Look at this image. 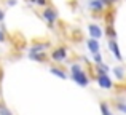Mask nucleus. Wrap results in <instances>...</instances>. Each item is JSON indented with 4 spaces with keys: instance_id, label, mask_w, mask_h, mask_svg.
<instances>
[{
    "instance_id": "a211bd4d",
    "label": "nucleus",
    "mask_w": 126,
    "mask_h": 115,
    "mask_svg": "<svg viewBox=\"0 0 126 115\" xmlns=\"http://www.w3.org/2000/svg\"><path fill=\"white\" fill-rule=\"evenodd\" d=\"M31 2L37 3V5H46V0H31Z\"/></svg>"
},
{
    "instance_id": "f3484780",
    "label": "nucleus",
    "mask_w": 126,
    "mask_h": 115,
    "mask_svg": "<svg viewBox=\"0 0 126 115\" xmlns=\"http://www.w3.org/2000/svg\"><path fill=\"white\" fill-rule=\"evenodd\" d=\"M117 0H101L102 5H112V3H115Z\"/></svg>"
},
{
    "instance_id": "f257e3e1",
    "label": "nucleus",
    "mask_w": 126,
    "mask_h": 115,
    "mask_svg": "<svg viewBox=\"0 0 126 115\" xmlns=\"http://www.w3.org/2000/svg\"><path fill=\"white\" fill-rule=\"evenodd\" d=\"M70 70H72V80L77 82L80 86H88L89 78H88V75L83 72V69H81L80 64H74L70 67Z\"/></svg>"
},
{
    "instance_id": "6e6552de",
    "label": "nucleus",
    "mask_w": 126,
    "mask_h": 115,
    "mask_svg": "<svg viewBox=\"0 0 126 115\" xmlns=\"http://www.w3.org/2000/svg\"><path fill=\"white\" fill-rule=\"evenodd\" d=\"M102 6H104V5L101 3V0H91V2H89V8L96 10V11H101Z\"/></svg>"
},
{
    "instance_id": "4468645a",
    "label": "nucleus",
    "mask_w": 126,
    "mask_h": 115,
    "mask_svg": "<svg viewBox=\"0 0 126 115\" xmlns=\"http://www.w3.org/2000/svg\"><path fill=\"white\" fill-rule=\"evenodd\" d=\"M0 115H13V114L10 112L5 106H2V104H0Z\"/></svg>"
},
{
    "instance_id": "6ab92c4d",
    "label": "nucleus",
    "mask_w": 126,
    "mask_h": 115,
    "mask_svg": "<svg viewBox=\"0 0 126 115\" xmlns=\"http://www.w3.org/2000/svg\"><path fill=\"white\" fill-rule=\"evenodd\" d=\"M3 19H5V13H3V11H2V10H0V22H2V21H3Z\"/></svg>"
},
{
    "instance_id": "9b49d317",
    "label": "nucleus",
    "mask_w": 126,
    "mask_h": 115,
    "mask_svg": "<svg viewBox=\"0 0 126 115\" xmlns=\"http://www.w3.org/2000/svg\"><path fill=\"white\" fill-rule=\"evenodd\" d=\"M112 70H113V74L117 75V78H120V80H123V78H125V70H123V67H120V66H118V67H113Z\"/></svg>"
},
{
    "instance_id": "9d476101",
    "label": "nucleus",
    "mask_w": 126,
    "mask_h": 115,
    "mask_svg": "<svg viewBox=\"0 0 126 115\" xmlns=\"http://www.w3.org/2000/svg\"><path fill=\"white\" fill-rule=\"evenodd\" d=\"M96 69H97V74H109V70H110V67H109V66H105L104 62L96 64Z\"/></svg>"
},
{
    "instance_id": "412c9836",
    "label": "nucleus",
    "mask_w": 126,
    "mask_h": 115,
    "mask_svg": "<svg viewBox=\"0 0 126 115\" xmlns=\"http://www.w3.org/2000/svg\"><path fill=\"white\" fill-rule=\"evenodd\" d=\"M3 40H5V35H3L2 31H0V42H3Z\"/></svg>"
},
{
    "instance_id": "f8f14e48",
    "label": "nucleus",
    "mask_w": 126,
    "mask_h": 115,
    "mask_svg": "<svg viewBox=\"0 0 126 115\" xmlns=\"http://www.w3.org/2000/svg\"><path fill=\"white\" fill-rule=\"evenodd\" d=\"M49 70H51V74L58 75L59 78H67V75H65V72H64V70H61V69H56V67H51V69H49Z\"/></svg>"
},
{
    "instance_id": "0eeeda50",
    "label": "nucleus",
    "mask_w": 126,
    "mask_h": 115,
    "mask_svg": "<svg viewBox=\"0 0 126 115\" xmlns=\"http://www.w3.org/2000/svg\"><path fill=\"white\" fill-rule=\"evenodd\" d=\"M51 56L54 61H64L65 56H67V51H65V48H58L51 53Z\"/></svg>"
},
{
    "instance_id": "ddd939ff",
    "label": "nucleus",
    "mask_w": 126,
    "mask_h": 115,
    "mask_svg": "<svg viewBox=\"0 0 126 115\" xmlns=\"http://www.w3.org/2000/svg\"><path fill=\"white\" fill-rule=\"evenodd\" d=\"M101 110H102V115H112V110L109 109V106L105 102L101 104Z\"/></svg>"
},
{
    "instance_id": "20e7f679",
    "label": "nucleus",
    "mask_w": 126,
    "mask_h": 115,
    "mask_svg": "<svg viewBox=\"0 0 126 115\" xmlns=\"http://www.w3.org/2000/svg\"><path fill=\"white\" fill-rule=\"evenodd\" d=\"M43 18H45L49 24H53V22L56 21V18H58V13H56L53 8H46L45 11H43Z\"/></svg>"
},
{
    "instance_id": "f03ea898",
    "label": "nucleus",
    "mask_w": 126,
    "mask_h": 115,
    "mask_svg": "<svg viewBox=\"0 0 126 115\" xmlns=\"http://www.w3.org/2000/svg\"><path fill=\"white\" fill-rule=\"evenodd\" d=\"M96 80H97L99 86L104 88V90H110L112 88V80H110V77H109L107 74H97Z\"/></svg>"
},
{
    "instance_id": "aec40b11",
    "label": "nucleus",
    "mask_w": 126,
    "mask_h": 115,
    "mask_svg": "<svg viewBox=\"0 0 126 115\" xmlns=\"http://www.w3.org/2000/svg\"><path fill=\"white\" fill-rule=\"evenodd\" d=\"M8 5H10V6H13V5H16V0H8Z\"/></svg>"
},
{
    "instance_id": "2eb2a0df",
    "label": "nucleus",
    "mask_w": 126,
    "mask_h": 115,
    "mask_svg": "<svg viewBox=\"0 0 126 115\" xmlns=\"http://www.w3.org/2000/svg\"><path fill=\"white\" fill-rule=\"evenodd\" d=\"M117 107H118V110H120V112L126 114V102H117Z\"/></svg>"
},
{
    "instance_id": "7ed1b4c3",
    "label": "nucleus",
    "mask_w": 126,
    "mask_h": 115,
    "mask_svg": "<svg viewBox=\"0 0 126 115\" xmlns=\"http://www.w3.org/2000/svg\"><path fill=\"white\" fill-rule=\"evenodd\" d=\"M88 32H89V35H91V38H94V40H97V38L102 37V29L99 27L97 24H89Z\"/></svg>"
},
{
    "instance_id": "39448f33",
    "label": "nucleus",
    "mask_w": 126,
    "mask_h": 115,
    "mask_svg": "<svg viewBox=\"0 0 126 115\" xmlns=\"http://www.w3.org/2000/svg\"><path fill=\"white\" fill-rule=\"evenodd\" d=\"M109 48H110V51L113 53V56L118 59V61H121V53H120V48H118L117 45V40H109Z\"/></svg>"
},
{
    "instance_id": "1a4fd4ad",
    "label": "nucleus",
    "mask_w": 126,
    "mask_h": 115,
    "mask_svg": "<svg viewBox=\"0 0 126 115\" xmlns=\"http://www.w3.org/2000/svg\"><path fill=\"white\" fill-rule=\"evenodd\" d=\"M29 58L35 59V61H43V59H45V51H40V53H32V51H29Z\"/></svg>"
},
{
    "instance_id": "423d86ee",
    "label": "nucleus",
    "mask_w": 126,
    "mask_h": 115,
    "mask_svg": "<svg viewBox=\"0 0 126 115\" xmlns=\"http://www.w3.org/2000/svg\"><path fill=\"white\" fill-rule=\"evenodd\" d=\"M86 47H88V50L91 51L93 54H99V40L89 38V40L86 42Z\"/></svg>"
},
{
    "instance_id": "dca6fc26",
    "label": "nucleus",
    "mask_w": 126,
    "mask_h": 115,
    "mask_svg": "<svg viewBox=\"0 0 126 115\" xmlns=\"http://www.w3.org/2000/svg\"><path fill=\"white\" fill-rule=\"evenodd\" d=\"M94 61H96V64H101V62H102V56H101V53H99V54H94Z\"/></svg>"
}]
</instances>
